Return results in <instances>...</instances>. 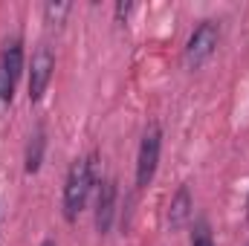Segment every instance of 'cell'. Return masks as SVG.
<instances>
[{"instance_id": "1", "label": "cell", "mask_w": 249, "mask_h": 246, "mask_svg": "<svg viewBox=\"0 0 249 246\" xmlns=\"http://www.w3.org/2000/svg\"><path fill=\"white\" fill-rule=\"evenodd\" d=\"M96 162L99 157L96 154H87V157H78L70 171H67V180H64V197H61V211L67 223H75L78 214L84 211L87 206V197L93 191V185L99 183V174H96Z\"/></svg>"}, {"instance_id": "2", "label": "cell", "mask_w": 249, "mask_h": 246, "mask_svg": "<svg viewBox=\"0 0 249 246\" xmlns=\"http://www.w3.org/2000/svg\"><path fill=\"white\" fill-rule=\"evenodd\" d=\"M160 154H162V127L151 122L142 133L139 154H136V188H148L154 183L160 168Z\"/></svg>"}, {"instance_id": "3", "label": "cell", "mask_w": 249, "mask_h": 246, "mask_svg": "<svg viewBox=\"0 0 249 246\" xmlns=\"http://www.w3.org/2000/svg\"><path fill=\"white\" fill-rule=\"evenodd\" d=\"M217 44H220V23H217V20H212V18H209V20H200V23H197V29L188 35L186 64L191 67V70H200L203 64L214 55Z\"/></svg>"}, {"instance_id": "4", "label": "cell", "mask_w": 249, "mask_h": 246, "mask_svg": "<svg viewBox=\"0 0 249 246\" xmlns=\"http://www.w3.org/2000/svg\"><path fill=\"white\" fill-rule=\"evenodd\" d=\"M20 72H23V44L20 38H12L0 53V102H12Z\"/></svg>"}, {"instance_id": "5", "label": "cell", "mask_w": 249, "mask_h": 246, "mask_svg": "<svg viewBox=\"0 0 249 246\" xmlns=\"http://www.w3.org/2000/svg\"><path fill=\"white\" fill-rule=\"evenodd\" d=\"M53 70H55V55L50 47H38L32 64H29V102H41L50 81H53Z\"/></svg>"}, {"instance_id": "6", "label": "cell", "mask_w": 249, "mask_h": 246, "mask_svg": "<svg viewBox=\"0 0 249 246\" xmlns=\"http://www.w3.org/2000/svg\"><path fill=\"white\" fill-rule=\"evenodd\" d=\"M116 197H119V183L116 180H102L99 194H96V232L107 235L116 217Z\"/></svg>"}, {"instance_id": "7", "label": "cell", "mask_w": 249, "mask_h": 246, "mask_svg": "<svg viewBox=\"0 0 249 246\" xmlns=\"http://www.w3.org/2000/svg\"><path fill=\"white\" fill-rule=\"evenodd\" d=\"M191 214H194L191 188H188V185H180V188L174 191V197H171V203H168V214H165V220H168L171 232H180V229H186L188 220H191Z\"/></svg>"}, {"instance_id": "8", "label": "cell", "mask_w": 249, "mask_h": 246, "mask_svg": "<svg viewBox=\"0 0 249 246\" xmlns=\"http://www.w3.org/2000/svg\"><path fill=\"white\" fill-rule=\"evenodd\" d=\"M44 151H47V130H44V124H38V127L29 133L26 154H23V168H26V174H38V171H41Z\"/></svg>"}, {"instance_id": "9", "label": "cell", "mask_w": 249, "mask_h": 246, "mask_svg": "<svg viewBox=\"0 0 249 246\" xmlns=\"http://www.w3.org/2000/svg\"><path fill=\"white\" fill-rule=\"evenodd\" d=\"M70 9H72L70 3H44V20L50 26H61L70 15Z\"/></svg>"}, {"instance_id": "10", "label": "cell", "mask_w": 249, "mask_h": 246, "mask_svg": "<svg viewBox=\"0 0 249 246\" xmlns=\"http://www.w3.org/2000/svg\"><path fill=\"white\" fill-rule=\"evenodd\" d=\"M191 246H214V238H212V226L206 217H200L191 229Z\"/></svg>"}, {"instance_id": "11", "label": "cell", "mask_w": 249, "mask_h": 246, "mask_svg": "<svg viewBox=\"0 0 249 246\" xmlns=\"http://www.w3.org/2000/svg\"><path fill=\"white\" fill-rule=\"evenodd\" d=\"M130 12H133V3H116V18L119 20H124Z\"/></svg>"}, {"instance_id": "12", "label": "cell", "mask_w": 249, "mask_h": 246, "mask_svg": "<svg viewBox=\"0 0 249 246\" xmlns=\"http://www.w3.org/2000/svg\"><path fill=\"white\" fill-rule=\"evenodd\" d=\"M41 246H58V244H55L53 238H47V241H44V244H41Z\"/></svg>"}, {"instance_id": "13", "label": "cell", "mask_w": 249, "mask_h": 246, "mask_svg": "<svg viewBox=\"0 0 249 246\" xmlns=\"http://www.w3.org/2000/svg\"><path fill=\"white\" fill-rule=\"evenodd\" d=\"M247 220H249V197H247Z\"/></svg>"}, {"instance_id": "14", "label": "cell", "mask_w": 249, "mask_h": 246, "mask_svg": "<svg viewBox=\"0 0 249 246\" xmlns=\"http://www.w3.org/2000/svg\"><path fill=\"white\" fill-rule=\"evenodd\" d=\"M247 246H249V244H247Z\"/></svg>"}]
</instances>
